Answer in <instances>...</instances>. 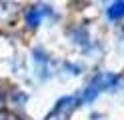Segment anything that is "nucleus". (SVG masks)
Returning a JSON list of instances; mask_svg holds the SVG:
<instances>
[{
  "instance_id": "f257e3e1",
  "label": "nucleus",
  "mask_w": 124,
  "mask_h": 120,
  "mask_svg": "<svg viewBox=\"0 0 124 120\" xmlns=\"http://www.w3.org/2000/svg\"><path fill=\"white\" fill-rule=\"evenodd\" d=\"M108 16H110V18H122L124 16V2L120 0V2H114L112 6H110V10H108Z\"/></svg>"
},
{
  "instance_id": "f03ea898",
  "label": "nucleus",
  "mask_w": 124,
  "mask_h": 120,
  "mask_svg": "<svg viewBox=\"0 0 124 120\" xmlns=\"http://www.w3.org/2000/svg\"><path fill=\"white\" fill-rule=\"evenodd\" d=\"M28 24H32V26L38 24V12H36V10H30V14H28Z\"/></svg>"
}]
</instances>
